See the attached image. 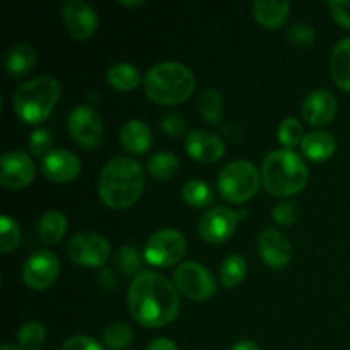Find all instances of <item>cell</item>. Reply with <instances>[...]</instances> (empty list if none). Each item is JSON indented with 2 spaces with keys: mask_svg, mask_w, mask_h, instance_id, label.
<instances>
[{
  "mask_svg": "<svg viewBox=\"0 0 350 350\" xmlns=\"http://www.w3.org/2000/svg\"><path fill=\"white\" fill-rule=\"evenodd\" d=\"M67 231V217L58 211H50L40 217L36 224L38 238L44 245H55L60 241Z\"/></svg>",
  "mask_w": 350,
  "mask_h": 350,
  "instance_id": "cell-24",
  "label": "cell"
},
{
  "mask_svg": "<svg viewBox=\"0 0 350 350\" xmlns=\"http://www.w3.org/2000/svg\"><path fill=\"white\" fill-rule=\"evenodd\" d=\"M229 350H260V345L255 340H250V338H241L236 344H232V347Z\"/></svg>",
  "mask_w": 350,
  "mask_h": 350,
  "instance_id": "cell-43",
  "label": "cell"
},
{
  "mask_svg": "<svg viewBox=\"0 0 350 350\" xmlns=\"http://www.w3.org/2000/svg\"><path fill=\"white\" fill-rule=\"evenodd\" d=\"M256 243L262 260L272 269H284L291 262V243L279 229H265Z\"/></svg>",
  "mask_w": 350,
  "mask_h": 350,
  "instance_id": "cell-18",
  "label": "cell"
},
{
  "mask_svg": "<svg viewBox=\"0 0 350 350\" xmlns=\"http://www.w3.org/2000/svg\"><path fill=\"white\" fill-rule=\"evenodd\" d=\"M272 217L273 221L280 226L294 224L297 217V205L291 200L279 202V204L272 208Z\"/></svg>",
  "mask_w": 350,
  "mask_h": 350,
  "instance_id": "cell-37",
  "label": "cell"
},
{
  "mask_svg": "<svg viewBox=\"0 0 350 350\" xmlns=\"http://www.w3.org/2000/svg\"><path fill=\"white\" fill-rule=\"evenodd\" d=\"M21 241V228L10 215L0 217V252L9 253L17 248Z\"/></svg>",
  "mask_w": 350,
  "mask_h": 350,
  "instance_id": "cell-34",
  "label": "cell"
},
{
  "mask_svg": "<svg viewBox=\"0 0 350 350\" xmlns=\"http://www.w3.org/2000/svg\"><path fill=\"white\" fill-rule=\"evenodd\" d=\"M180 170V159L173 152H156L147 161V173L156 180H171Z\"/></svg>",
  "mask_w": 350,
  "mask_h": 350,
  "instance_id": "cell-29",
  "label": "cell"
},
{
  "mask_svg": "<svg viewBox=\"0 0 350 350\" xmlns=\"http://www.w3.org/2000/svg\"><path fill=\"white\" fill-rule=\"evenodd\" d=\"M185 204L193 208H205L214 202V190L202 180H188L181 188Z\"/></svg>",
  "mask_w": 350,
  "mask_h": 350,
  "instance_id": "cell-28",
  "label": "cell"
},
{
  "mask_svg": "<svg viewBox=\"0 0 350 350\" xmlns=\"http://www.w3.org/2000/svg\"><path fill=\"white\" fill-rule=\"evenodd\" d=\"M67 129L72 139L84 149H96L105 137V125L101 115L85 105L75 106L67 118Z\"/></svg>",
  "mask_w": 350,
  "mask_h": 350,
  "instance_id": "cell-9",
  "label": "cell"
},
{
  "mask_svg": "<svg viewBox=\"0 0 350 350\" xmlns=\"http://www.w3.org/2000/svg\"><path fill=\"white\" fill-rule=\"evenodd\" d=\"M147 350H178V347H176V344L171 340V338L159 337L147 345Z\"/></svg>",
  "mask_w": 350,
  "mask_h": 350,
  "instance_id": "cell-42",
  "label": "cell"
},
{
  "mask_svg": "<svg viewBox=\"0 0 350 350\" xmlns=\"http://www.w3.org/2000/svg\"><path fill=\"white\" fill-rule=\"evenodd\" d=\"M262 183L273 197H291L306 187L308 171L303 157L293 149L270 150L262 163Z\"/></svg>",
  "mask_w": 350,
  "mask_h": 350,
  "instance_id": "cell-3",
  "label": "cell"
},
{
  "mask_svg": "<svg viewBox=\"0 0 350 350\" xmlns=\"http://www.w3.org/2000/svg\"><path fill=\"white\" fill-rule=\"evenodd\" d=\"M287 40L296 46H310L317 40V33L308 23H294L287 27Z\"/></svg>",
  "mask_w": 350,
  "mask_h": 350,
  "instance_id": "cell-35",
  "label": "cell"
},
{
  "mask_svg": "<svg viewBox=\"0 0 350 350\" xmlns=\"http://www.w3.org/2000/svg\"><path fill=\"white\" fill-rule=\"evenodd\" d=\"M260 180L262 173L252 161H231L219 171V193L229 204H245L258 191Z\"/></svg>",
  "mask_w": 350,
  "mask_h": 350,
  "instance_id": "cell-6",
  "label": "cell"
},
{
  "mask_svg": "<svg viewBox=\"0 0 350 350\" xmlns=\"http://www.w3.org/2000/svg\"><path fill=\"white\" fill-rule=\"evenodd\" d=\"M116 269L123 273L125 277H133L135 279L142 270V258L140 253L133 248L132 245L122 246L116 253Z\"/></svg>",
  "mask_w": 350,
  "mask_h": 350,
  "instance_id": "cell-32",
  "label": "cell"
},
{
  "mask_svg": "<svg viewBox=\"0 0 350 350\" xmlns=\"http://www.w3.org/2000/svg\"><path fill=\"white\" fill-rule=\"evenodd\" d=\"M36 65V50L27 43H17L7 51L5 70L10 77L21 79L29 74Z\"/></svg>",
  "mask_w": 350,
  "mask_h": 350,
  "instance_id": "cell-21",
  "label": "cell"
},
{
  "mask_svg": "<svg viewBox=\"0 0 350 350\" xmlns=\"http://www.w3.org/2000/svg\"><path fill=\"white\" fill-rule=\"evenodd\" d=\"M41 173L55 183H68L81 173V159L67 149H53L41 159Z\"/></svg>",
  "mask_w": 350,
  "mask_h": 350,
  "instance_id": "cell-15",
  "label": "cell"
},
{
  "mask_svg": "<svg viewBox=\"0 0 350 350\" xmlns=\"http://www.w3.org/2000/svg\"><path fill=\"white\" fill-rule=\"evenodd\" d=\"M328 10L340 26L350 29V0H334L328 3Z\"/></svg>",
  "mask_w": 350,
  "mask_h": 350,
  "instance_id": "cell-40",
  "label": "cell"
},
{
  "mask_svg": "<svg viewBox=\"0 0 350 350\" xmlns=\"http://www.w3.org/2000/svg\"><path fill=\"white\" fill-rule=\"evenodd\" d=\"M335 147H337L335 137L325 130H313V132L306 133L301 142V150L311 161L328 159L334 156Z\"/></svg>",
  "mask_w": 350,
  "mask_h": 350,
  "instance_id": "cell-22",
  "label": "cell"
},
{
  "mask_svg": "<svg viewBox=\"0 0 350 350\" xmlns=\"http://www.w3.org/2000/svg\"><path fill=\"white\" fill-rule=\"evenodd\" d=\"M129 308L137 323L159 328L178 317L180 296L166 277L154 270H144L130 284Z\"/></svg>",
  "mask_w": 350,
  "mask_h": 350,
  "instance_id": "cell-1",
  "label": "cell"
},
{
  "mask_svg": "<svg viewBox=\"0 0 350 350\" xmlns=\"http://www.w3.org/2000/svg\"><path fill=\"white\" fill-rule=\"evenodd\" d=\"M146 185V173L132 157L115 156L103 166L98 178V193L111 208H129L139 200Z\"/></svg>",
  "mask_w": 350,
  "mask_h": 350,
  "instance_id": "cell-2",
  "label": "cell"
},
{
  "mask_svg": "<svg viewBox=\"0 0 350 350\" xmlns=\"http://www.w3.org/2000/svg\"><path fill=\"white\" fill-rule=\"evenodd\" d=\"M248 217V211H232L229 207H212L198 222L200 238L208 245H219L234 234L238 222Z\"/></svg>",
  "mask_w": 350,
  "mask_h": 350,
  "instance_id": "cell-10",
  "label": "cell"
},
{
  "mask_svg": "<svg viewBox=\"0 0 350 350\" xmlns=\"http://www.w3.org/2000/svg\"><path fill=\"white\" fill-rule=\"evenodd\" d=\"M161 129L170 137H181L187 132V122L180 113H166L161 116Z\"/></svg>",
  "mask_w": 350,
  "mask_h": 350,
  "instance_id": "cell-38",
  "label": "cell"
},
{
  "mask_svg": "<svg viewBox=\"0 0 350 350\" xmlns=\"http://www.w3.org/2000/svg\"><path fill=\"white\" fill-rule=\"evenodd\" d=\"M246 272H248V263L238 253L228 255L222 260L221 267H219V277L224 287H236L245 280Z\"/></svg>",
  "mask_w": 350,
  "mask_h": 350,
  "instance_id": "cell-27",
  "label": "cell"
},
{
  "mask_svg": "<svg viewBox=\"0 0 350 350\" xmlns=\"http://www.w3.org/2000/svg\"><path fill=\"white\" fill-rule=\"evenodd\" d=\"M62 19H64L68 34L81 41L94 36L99 26L98 14L84 0H68L67 3H64Z\"/></svg>",
  "mask_w": 350,
  "mask_h": 350,
  "instance_id": "cell-14",
  "label": "cell"
},
{
  "mask_svg": "<svg viewBox=\"0 0 350 350\" xmlns=\"http://www.w3.org/2000/svg\"><path fill=\"white\" fill-rule=\"evenodd\" d=\"M147 98L159 105H180L187 101L195 89L191 68L180 62H159L152 65L144 79Z\"/></svg>",
  "mask_w": 350,
  "mask_h": 350,
  "instance_id": "cell-4",
  "label": "cell"
},
{
  "mask_svg": "<svg viewBox=\"0 0 350 350\" xmlns=\"http://www.w3.org/2000/svg\"><path fill=\"white\" fill-rule=\"evenodd\" d=\"M0 350H21V349L16 347V345H12V344H3Z\"/></svg>",
  "mask_w": 350,
  "mask_h": 350,
  "instance_id": "cell-45",
  "label": "cell"
},
{
  "mask_svg": "<svg viewBox=\"0 0 350 350\" xmlns=\"http://www.w3.org/2000/svg\"><path fill=\"white\" fill-rule=\"evenodd\" d=\"M103 342L111 350H123L133 342V330L126 321H113L103 332Z\"/></svg>",
  "mask_w": 350,
  "mask_h": 350,
  "instance_id": "cell-30",
  "label": "cell"
},
{
  "mask_svg": "<svg viewBox=\"0 0 350 350\" xmlns=\"http://www.w3.org/2000/svg\"><path fill=\"white\" fill-rule=\"evenodd\" d=\"M106 82L118 91H133L139 88L142 81H140V72L135 65L129 62H118L108 68Z\"/></svg>",
  "mask_w": 350,
  "mask_h": 350,
  "instance_id": "cell-25",
  "label": "cell"
},
{
  "mask_svg": "<svg viewBox=\"0 0 350 350\" xmlns=\"http://www.w3.org/2000/svg\"><path fill=\"white\" fill-rule=\"evenodd\" d=\"M62 350H105V347L88 335H74L64 342Z\"/></svg>",
  "mask_w": 350,
  "mask_h": 350,
  "instance_id": "cell-39",
  "label": "cell"
},
{
  "mask_svg": "<svg viewBox=\"0 0 350 350\" xmlns=\"http://www.w3.org/2000/svg\"><path fill=\"white\" fill-rule=\"evenodd\" d=\"M120 144L130 154H144L152 146V132L142 120H129L120 129Z\"/></svg>",
  "mask_w": 350,
  "mask_h": 350,
  "instance_id": "cell-19",
  "label": "cell"
},
{
  "mask_svg": "<svg viewBox=\"0 0 350 350\" xmlns=\"http://www.w3.org/2000/svg\"><path fill=\"white\" fill-rule=\"evenodd\" d=\"M277 135H279L280 144H282L286 149H294L297 144L303 142L304 139V130L301 125L299 120L296 116H287L280 122L279 130H277Z\"/></svg>",
  "mask_w": 350,
  "mask_h": 350,
  "instance_id": "cell-33",
  "label": "cell"
},
{
  "mask_svg": "<svg viewBox=\"0 0 350 350\" xmlns=\"http://www.w3.org/2000/svg\"><path fill=\"white\" fill-rule=\"evenodd\" d=\"M330 74L338 88L350 92V36L335 44L330 58Z\"/></svg>",
  "mask_w": 350,
  "mask_h": 350,
  "instance_id": "cell-23",
  "label": "cell"
},
{
  "mask_svg": "<svg viewBox=\"0 0 350 350\" xmlns=\"http://www.w3.org/2000/svg\"><path fill=\"white\" fill-rule=\"evenodd\" d=\"M46 342V330L40 321H27L17 332V345L21 350H40Z\"/></svg>",
  "mask_w": 350,
  "mask_h": 350,
  "instance_id": "cell-31",
  "label": "cell"
},
{
  "mask_svg": "<svg viewBox=\"0 0 350 350\" xmlns=\"http://www.w3.org/2000/svg\"><path fill=\"white\" fill-rule=\"evenodd\" d=\"M29 150L34 156H46L48 152H51V147H53V133L48 129H36L29 135Z\"/></svg>",
  "mask_w": 350,
  "mask_h": 350,
  "instance_id": "cell-36",
  "label": "cell"
},
{
  "mask_svg": "<svg viewBox=\"0 0 350 350\" xmlns=\"http://www.w3.org/2000/svg\"><path fill=\"white\" fill-rule=\"evenodd\" d=\"M120 3L122 5H126V7H139V5H144V0H120Z\"/></svg>",
  "mask_w": 350,
  "mask_h": 350,
  "instance_id": "cell-44",
  "label": "cell"
},
{
  "mask_svg": "<svg viewBox=\"0 0 350 350\" xmlns=\"http://www.w3.org/2000/svg\"><path fill=\"white\" fill-rule=\"evenodd\" d=\"M174 287L191 301H205L217 291V280L211 270L197 262H183L174 270Z\"/></svg>",
  "mask_w": 350,
  "mask_h": 350,
  "instance_id": "cell-8",
  "label": "cell"
},
{
  "mask_svg": "<svg viewBox=\"0 0 350 350\" xmlns=\"http://www.w3.org/2000/svg\"><path fill=\"white\" fill-rule=\"evenodd\" d=\"M34 163L23 149L7 150L0 157V185L9 190H21L34 178Z\"/></svg>",
  "mask_w": 350,
  "mask_h": 350,
  "instance_id": "cell-13",
  "label": "cell"
},
{
  "mask_svg": "<svg viewBox=\"0 0 350 350\" xmlns=\"http://www.w3.org/2000/svg\"><path fill=\"white\" fill-rule=\"evenodd\" d=\"M198 108H200V115L205 122H208L211 125H219L222 115H224V98L217 89L207 88L202 91Z\"/></svg>",
  "mask_w": 350,
  "mask_h": 350,
  "instance_id": "cell-26",
  "label": "cell"
},
{
  "mask_svg": "<svg viewBox=\"0 0 350 350\" xmlns=\"http://www.w3.org/2000/svg\"><path fill=\"white\" fill-rule=\"evenodd\" d=\"M337 98L328 89H317L304 98L301 111L304 120L313 126L328 125L337 115Z\"/></svg>",
  "mask_w": 350,
  "mask_h": 350,
  "instance_id": "cell-16",
  "label": "cell"
},
{
  "mask_svg": "<svg viewBox=\"0 0 350 350\" xmlns=\"http://www.w3.org/2000/svg\"><path fill=\"white\" fill-rule=\"evenodd\" d=\"M187 253V239L178 229H157L147 239L144 258L154 267H173Z\"/></svg>",
  "mask_w": 350,
  "mask_h": 350,
  "instance_id": "cell-7",
  "label": "cell"
},
{
  "mask_svg": "<svg viewBox=\"0 0 350 350\" xmlns=\"http://www.w3.org/2000/svg\"><path fill=\"white\" fill-rule=\"evenodd\" d=\"M187 147L188 156L193 157L198 163L211 164L221 159L226 152V144L215 133L207 132V130H191L187 135Z\"/></svg>",
  "mask_w": 350,
  "mask_h": 350,
  "instance_id": "cell-17",
  "label": "cell"
},
{
  "mask_svg": "<svg viewBox=\"0 0 350 350\" xmlns=\"http://www.w3.org/2000/svg\"><path fill=\"white\" fill-rule=\"evenodd\" d=\"M60 99V82L51 75H40L23 82L12 94V108L26 123H41L51 115Z\"/></svg>",
  "mask_w": 350,
  "mask_h": 350,
  "instance_id": "cell-5",
  "label": "cell"
},
{
  "mask_svg": "<svg viewBox=\"0 0 350 350\" xmlns=\"http://www.w3.org/2000/svg\"><path fill=\"white\" fill-rule=\"evenodd\" d=\"M60 273V262L55 253L40 250L24 262L21 275L23 282L33 291H44L57 280Z\"/></svg>",
  "mask_w": 350,
  "mask_h": 350,
  "instance_id": "cell-12",
  "label": "cell"
},
{
  "mask_svg": "<svg viewBox=\"0 0 350 350\" xmlns=\"http://www.w3.org/2000/svg\"><path fill=\"white\" fill-rule=\"evenodd\" d=\"M98 282L99 286L103 287V291H111L113 287L116 286L115 273H113L109 269H101V272H99L98 275Z\"/></svg>",
  "mask_w": 350,
  "mask_h": 350,
  "instance_id": "cell-41",
  "label": "cell"
},
{
  "mask_svg": "<svg viewBox=\"0 0 350 350\" xmlns=\"http://www.w3.org/2000/svg\"><path fill=\"white\" fill-rule=\"evenodd\" d=\"M252 9L256 23L269 29H275L286 23L291 3L287 0H255Z\"/></svg>",
  "mask_w": 350,
  "mask_h": 350,
  "instance_id": "cell-20",
  "label": "cell"
},
{
  "mask_svg": "<svg viewBox=\"0 0 350 350\" xmlns=\"http://www.w3.org/2000/svg\"><path fill=\"white\" fill-rule=\"evenodd\" d=\"M111 245L98 232H79L72 236L67 245V255L74 263L82 267H101L108 262Z\"/></svg>",
  "mask_w": 350,
  "mask_h": 350,
  "instance_id": "cell-11",
  "label": "cell"
}]
</instances>
